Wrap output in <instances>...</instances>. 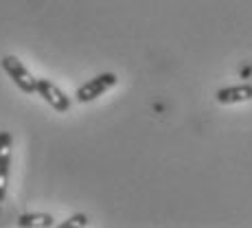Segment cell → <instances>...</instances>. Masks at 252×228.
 <instances>
[{
  "label": "cell",
  "mask_w": 252,
  "mask_h": 228,
  "mask_svg": "<svg viewBox=\"0 0 252 228\" xmlns=\"http://www.w3.org/2000/svg\"><path fill=\"white\" fill-rule=\"evenodd\" d=\"M0 64H2V70L11 77V81L24 92V95H33V92H37V77H33L31 72H29V68L18 60L16 55H4Z\"/></svg>",
  "instance_id": "obj_1"
},
{
  "label": "cell",
  "mask_w": 252,
  "mask_h": 228,
  "mask_svg": "<svg viewBox=\"0 0 252 228\" xmlns=\"http://www.w3.org/2000/svg\"><path fill=\"white\" fill-rule=\"evenodd\" d=\"M116 81H119V77H116L114 72H101V75H96V77H92V79H88L84 86H79L75 99L79 101V103H90V101L103 97L110 88H114Z\"/></svg>",
  "instance_id": "obj_2"
},
{
  "label": "cell",
  "mask_w": 252,
  "mask_h": 228,
  "mask_svg": "<svg viewBox=\"0 0 252 228\" xmlns=\"http://www.w3.org/2000/svg\"><path fill=\"white\" fill-rule=\"evenodd\" d=\"M37 95H40L42 99H44L46 103L60 114L68 112L70 105H72L70 97L66 95L57 84H53L51 79H37Z\"/></svg>",
  "instance_id": "obj_3"
},
{
  "label": "cell",
  "mask_w": 252,
  "mask_h": 228,
  "mask_svg": "<svg viewBox=\"0 0 252 228\" xmlns=\"http://www.w3.org/2000/svg\"><path fill=\"white\" fill-rule=\"evenodd\" d=\"M11 149H13L11 132H0V202H4V195H7L9 167H11Z\"/></svg>",
  "instance_id": "obj_4"
},
{
  "label": "cell",
  "mask_w": 252,
  "mask_h": 228,
  "mask_svg": "<svg viewBox=\"0 0 252 228\" xmlns=\"http://www.w3.org/2000/svg\"><path fill=\"white\" fill-rule=\"evenodd\" d=\"M215 99H217V103H221V105L250 101L252 99V84H239V86H228V88H221V90H217Z\"/></svg>",
  "instance_id": "obj_5"
},
{
  "label": "cell",
  "mask_w": 252,
  "mask_h": 228,
  "mask_svg": "<svg viewBox=\"0 0 252 228\" xmlns=\"http://www.w3.org/2000/svg\"><path fill=\"white\" fill-rule=\"evenodd\" d=\"M18 226L22 228H31V226H40V228H51L55 226V217L48 213H22L18 217Z\"/></svg>",
  "instance_id": "obj_6"
},
{
  "label": "cell",
  "mask_w": 252,
  "mask_h": 228,
  "mask_svg": "<svg viewBox=\"0 0 252 228\" xmlns=\"http://www.w3.org/2000/svg\"><path fill=\"white\" fill-rule=\"evenodd\" d=\"M72 226H88V215H84V213H75L72 217L62 224V228H72Z\"/></svg>",
  "instance_id": "obj_7"
}]
</instances>
